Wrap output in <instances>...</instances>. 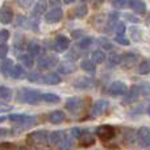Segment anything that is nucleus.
<instances>
[{
	"mask_svg": "<svg viewBox=\"0 0 150 150\" xmlns=\"http://www.w3.org/2000/svg\"><path fill=\"white\" fill-rule=\"evenodd\" d=\"M74 145H75L74 138L70 136V137H65V140L61 142V145L58 148H59V150H71L74 148Z\"/></svg>",
	"mask_w": 150,
	"mask_h": 150,
	"instance_id": "24",
	"label": "nucleus"
},
{
	"mask_svg": "<svg viewBox=\"0 0 150 150\" xmlns=\"http://www.w3.org/2000/svg\"><path fill=\"white\" fill-rule=\"evenodd\" d=\"M44 11H46V3L44 1H38L36 5H34V9H33V17L34 18H38V16L41 15V13H44Z\"/></svg>",
	"mask_w": 150,
	"mask_h": 150,
	"instance_id": "27",
	"label": "nucleus"
},
{
	"mask_svg": "<svg viewBox=\"0 0 150 150\" xmlns=\"http://www.w3.org/2000/svg\"><path fill=\"white\" fill-rule=\"evenodd\" d=\"M138 88H140L141 95H149L150 93V86L148 83H140V84H138Z\"/></svg>",
	"mask_w": 150,
	"mask_h": 150,
	"instance_id": "37",
	"label": "nucleus"
},
{
	"mask_svg": "<svg viewBox=\"0 0 150 150\" xmlns=\"http://www.w3.org/2000/svg\"><path fill=\"white\" fill-rule=\"evenodd\" d=\"M25 76H26V79L30 80V82H36V80L38 79V74L34 73V71H33V73H28Z\"/></svg>",
	"mask_w": 150,
	"mask_h": 150,
	"instance_id": "45",
	"label": "nucleus"
},
{
	"mask_svg": "<svg viewBox=\"0 0 150 150\" xmlns=\"http://www.w3.org/2000/svg\"><path fill=\"white\" fill-rule=\"evenodd\" d=\"M8 54V46L5 44L0 45V58H5Z\"/></svg>",
	"mask_w": 150,
	"mask_h": 150,
	"instance_id": "43",
	"label": "nucleus"
},
{
	"mask_svg": "<svg viewBox=\"0 0 150 150\" xmlns=\"http://www.w3.org/2000/svg\"><path fill=\"white\" fill-rule=\"evenodd\" d=\"M20 62L23 63V66H25V67H28V69H30L32 66L34 65L33 57H30L29 54H23V55H20Z\"/></svg>",
	"mask_w": 150,
	"mask_h": 150,
	"instance_id": "30",
	"label": "nucleus"
},
{
	"mask_svg": "<svg viewBox=\"0 0 150 150\" xmlns=\"http://www.w3.org/2000/svg\"><path fill=\"white\" fill-rule=\"evenodd\" d=\"M138 73L141 75H148L150 73V63L148 61H142L138 66Z\"/></svg>",
	"mask_w": 150,
	"mask_h": 150,
	"instance_id": "35",
	"label": "nucleus"
},
{
	"mask_svg": "<svg viewBox=\"0 0 150 150\" xmlns=\"http://www.w3.org/2000/svg\"><path fill=\"white\" fill-rule=\"evenodd\" d=\"M138 58H140V55H138L136 52L124 53V54L121 55V58H120V65H121L124 69H130L138 61Z\"/></svg>",
	"mask_w": 150,
	"mask_h": 150,
	"instance_id": "6",
	"label": "nucleus"
},
{
	"mask_svg": "<svg viewBox=\"0 0 150 150\" xmlns=\"http://www.w3.org/2000/svg\"><path fill=\"white\" fill-rule=\"evenodd\" d=\"M93 144H95V137L90 132H82L79 137V145L82 148H88V146H92Z\"/></svg>",
	"mask_w": 150,
	"mask_h": 150,
	"instance_id": "16",
	"label": "nucleus"
},
{
	"mask_svg": "<svg viewBox=\"0 0 150 150\" xmlns=\"http://www.w3.org/2000/svg\"><path fill=\"white\" fill-rule=\"evenodd\" d=\"M146 112H148V115H150V103H149V105H148V109H146Z\"/></svg>",
	"mask_w": 150,
	"mask_h": 150,
	"instance_id": "54",
	"label": "nucleus"
},
{
	"mask_svg": "<svg viewBox=\"0 0 150 150\" xmlns=\"http://www.w3.org/2000/svg\"><path fill=\"white\" fill-rule=\"evenodd\" d=\"M129 7L133 12L138 13V15H144V13L146 12V4L144 1H140V0H133V1H130Z\"/></svg>",
	"mask_w": 150,
	"mask_h": 150,
	"instance_id": "20",
	"label": "nucleus"
},
{
	"mask_svg": "<svg viewBox=\"0 0 150 150\" xmlns=\"http://www.w3.org/2000/svg\"><path fill=\"white\" fill-rule=\"evenodd\" d=\"M127 4H128V1H125V0H116V1L112 3V5L115 8H124Z\"/></svg>",
	"mask_w": 150,
	"mask_h": 150,
	"instance_id": "44",
	"label": "nucleus"
},
{
	"mask_svg": "<svg viewBox=\"0 0 150 150\" xmlns=\"http://www.w3.org/2000/svg\"><path fill=\"white\" fill-rule=\"evenodd\" d=\"M55 49L58 50V52H65V50L69 49V46H70V41H69L67 37L65 36H58L57 38H55Z\"/></svg>",
	"mask_w": 150,
	"mask_h": 150,
	"instance_id": "18",
	"label": "nucleus"
},
{
	"mask_svg": "<svg viewBox=\"0 0 150 150\" xmlns=\"http://www.w3.org/2000/svg\"><path fill=\"white\" fill-rule=\"evenodd\" d=\"M63 140H65V132L63 130H54L49 134V142L53 146H59Z\"/></svg>",
	"mask_w": 150,
	"mask_h": 150,
	"instance_id": "15",
	"label": "nucleus"
},
{
	"mask_svg": "<svg viewBox=\"0 0 150 150\" xmlns=\"http://www.w3.org/2000/svg\"><path fill=\"white\" fill-rule=\"evenodd\" d=\"M95 79L90 76H80L73 82V86L75 88H79V90H87V88H92L95 86Z\"/></svg>",
	"mask_w": 150,
	"mask_h": 150,
	"instance_id": "8",
	"label": "nucleus"
},
{
	"mask_svg": "<svg viewBox=\"0 0 150 150\" xmlns=\"http://www.w3.org/2000/svg\"><path fill=\"white\" fill-rule=\"evenodd\" d=\"M92 42H93L92 37H83L82 40H79L78 46H79L80 49H87V47H90L91 45H92Z\"/></svg>",
	"mask_w": 150,
	"mask_h": 150,
	"instance_id": "33",
	"label": "nucleus"
},
{
	"mask_svg": "<svg viewBox=\"0 0 150 150\" xmlns=\"http://www.w3.org/2000/svg\"><path fill=\"white\" fill-rule=\"evenodd\" d=\"M18 4L20 5H24V7H28L29 4H30V1H26V3H23V1H18Z\"/></svg>",
	"mask_w": 150,
	"mask_h": 150,
	"instance_id": "52",
	"label": "nucleus"
},
{
	"mask_svg": "<svg viewBox=\"0 0 150 150\" xmlns=\"http://www.w3.org/2000/svg\"><path fill=\"white\" fill-rule=\"evenodd\" d=\"M149 63H150V59H149Z\"/></svg>",
	"mask_w": 150,
	"mask_h": 150,
	"instance_id": "56",
	"label": "nucleus"
},
{
	"mask_svg": "<svg viewBox=\"0 0 150 150\" xmlns=\"http://www.w3.org/2000/svg\"><path fill=\"white\" fill-rule=\"evenodd\" d=\"M47 141H49V133L46 130H36L26 136V142L33 146L45 145Z\"/></svg>",
	"mask_w": 150,
	"mask_h": 150,
	"instance_id": "3",
	"label": "nucleus"
},
{
	"mask_svg": "<svg viewBox=\"0 0 150 150\" xmlns=\"http://www.w3.org/2000/svg\"><path fill=\"white\" fill-rule=\"evenodd\" d=\"M12 98V90L5 86H0V99L3 100H9Z\"/></svg>",
	"mask_w": 150,
	"mask_h": 150,
	"instance_id": "31",
	"label": "nucleus"
},
{
	"mask_svg": "<svg viewBox=\"0 0 150 150\" xmlns=\"http://www.w3.org/2000/svg\"><path fill=\"white\" fill-rule=\"evenodd\" d=\"M115 41H116V42H119V44H120V45H122V46H128V45L130 44V42H129V40H128L125 36H116V38H115Z\"/></svg>",
	"mask_w": 150,
	"mask_h": 150,
	"instance_id": "40",
	"label": "nucleus"
},
{
	"mask_svg": "<svg viewBox=\"0 0 150 150\" xmlns=\"http://www.w3.org/2000/svg\"><path fill=\"white\" fill-rule=\"evenodd\" d=\"M146 148H149V149H150V137H149L148 142H146Z\"/></svg>",
	"mask_w": 150,
	"mask_h": 150,
	"instance_id": "53",
	"label": "nucleus"
},
{
	"mask_svg": "<svg viewBox=\"0 0 150 150\" xmlns=\"http://www.w3.org/2000/svg\"><path fill=\"white\" fill-rule=\"evenodd\" d=\"M124 17H125V18H128V20H129L130 23H136V24H137V23H140V20H138L137 17H134V16H133V15H130V13H125V15H124Z\"/></svg>",
	"mask_w": 150,
	"mask_h": 150,
	"instance_id": "47",
	"label": "nucleus"
},
{
	"mask_svg": "<svg viewBox=\"0 0 150 150\" xmlns=\"http://www.w3.org/2000/svg\"><path fill=\"white\" fill-rule=\"evenodd\" d=\"M42 93L33 88H21L17 91V100L25 104H37L41 101Z\"/></svg>",
	"mask_w": 150,
	"mask_h": 150,
	"instance_id": "1",
	"label": "nucleus"
},
{
	"mask_svg": "<svg viewBox=\"0 0 150 150\" xmlns=\"http://www.w3.org/2000/svg\"><path fill=\"white\" fill-rule=\"evenodd\" d=\"M9 133H11V130H8V129H0V137L7 136V134H9Z\"/></svg>",
	"mask_w": 150,
	"mask_h": 150,
	"instance_id": "51",
	"label": "nucleus"
},
{
	"mask_svg": "<svg viewBox=\"0 0 150 150\" xmlns=\"http://www.w3.org/2000/svg\"><path fill=\"white\" fill-rule=\"evenodd\" d=\"M80 69H82V70H84L86 73L93 74L96 71V65L92 62V61L84 59V61H82V63H80Z\"/></svg>",
	"mask_w": 150,
	"mask_h": 150,
	"instance_id": "23",
	"label": "nucleus"
},
{
	"mask_svg": "<svg viewBox=\"0 0 150 150\" xmlns=\"http://www.w3.org/2000/svg\"><path fill=\"white\" fill-rule=\"evenodd\" d=\"M70 133H71V137H73V138H79L80 134H82V130L78 129V128H73Z\"/></svg>",
	"mask_w": 150,
	"mask_h": 150,
	"instance_id": "46",
	"label": "nucleus"
},
{
	"mask_svg": "<svg viewBox=\"0 0 150 150\" xmlns=\"http://www.w3.org/2000/svg\"><path fill=\"white\" fill-rule=\"evenodd\" d=\"M140 88H138V84H134L132 88H130L129 93L128 95H125L124 98V103H133V101H136L138 98H140Z\"/></svg>",
	"mask_w": 150,
	"mask_h": 150,
	"instance_id": "19",
	"label": "nucleus"
},
{
	"mask_svg": "<svg viewBox=\"0 0 150 150\" xmlns=\"http://www.w3.org/2000/svg\"><path fill=\"white\" fill-rule=\"evenodd\" d=\"M115 29H116V32H117V36H125V29H127V26H125L124 23H119Z\"/></svg>",
	"mask_w": 150,
	"mask_h": 150,
	"instance_id": "39",
	"label": "nucleus"
},
{
	"mask_svg": "<svg viewBox=\"0 0 150 150\" xmlns=\"http://www.w3.org/2000/svg\"><path fill=\"white\" fill-rule=\"evenodd\" d=\"M92 61L93 63H103L104 61H105V53L103 52V50H95V52L92 53Z\"/></svg>",
	"mask_w": 150,
	"mask_h": 150,
	"instance_id": "25",
	"label": "nucleus"
},
{
	"mask_svg": "<svg viewBox=\"0 0 150 150\" xmlns=\"http://www.w3.org/2000/svg\"><path fill=\"white\" fill-rule=\"evenodd\" d=\"M58 70H59L61 74H71L76 70V66L71 62H62L58 66Z\"/></svg>",
	"mask_w": 150,
	"mask_h": 150,
	"instance_id": "21",
	"label": "nucleus"
},
{
	"mask_svg": "<svg viewBox=\"0 0 150 150\" xmlns=\"http://www.w3.org/2000/svg\"><path fill=\"white\" fill-rule=\"evenodd\" d=\"M37 63H38V67L40 69H42V70H47V69L54 67V66L58 63V59L54 57V55L46 54V55H44V57L40 58Z\"/></svg>",
	"mask_w": 150,
	"mask_h": 150,
	"instance_id": "10",
	"label": "nucleus"
},
{
	"mask_svg": "<svg viewBox=\"0 0 150 150\" xmlns=\"http://www.w3.org/2000/svg\"><path fill=\"white\" fill-rule=\"evenodd\" d=\"M83 34V30H74L73 33H71V36L74 37V38H78L79 36H82Z\"/></svg>",
	"mask_w": 150,
	"mask_h": 150,
	"instance_id": "50",
	"label": "nucleus"
},
{
	"mask_svg": "<svg viewBox=\"0 0 150 150\" xmlns=\"http://www.w3.org/2000/svg\"><path fill=\"white\" fill-rule=\"evenodd\" d=\"M13 20V12L9 7L4 5L0 8V23L1 24H11Z\"/></svg>",
	"mask_w": 150,
	"mask_h": 150,
	"instance_id": "14",
	"label": "nucleus"
},
{
	"mask_svg": "<svg viewBox=\"0 0 150 150\" xmlns=\"http://www.w3.org/2000/svg\"><path fill=\"white\" fill-rule=\"evenodd\" d=\"M120 58H121V55H112L111 58H109V66H116L120 63Z\"/></svg>",
	"mask_w": 150,
	"mask_h": 150,
	"instance_id": "42",
	"label": "nucleus"
},
{
	"mask_svg": "<svg viewBox=\"0 0 150 150\" xmlns=\"http://www.w3.org/2000/svg\"><path fill=\"white\" fill-rule=\"evenodd\" d=\"M87 11H88L87 5H86V4H80L79 7H76L74 9V16H75V17H78V18H82V17H84V16L87 15Z\"/></svg>",
	"mask_w": 150,
	"mask_h": 150,
	"instance_id": "29",
	"label": "nucleus"
},
{
	"mask_svg": "<svg viewBox=\"0 0 150 150\" xmlns=\"http://www.w3.org/2000/svg\"><path fill=\"white\" fill-rule=\"evenodd\" d=\"M99 44H100V46L103 47V49H105V50H111L112 47H113V45H112L111 42H109L108 40H105V38H100Z\"/></svg>",
	"mask_w": 150,
	"mask_h": 150,
	"instance_id": "41",
	"label": "nucleus"
},
{
	"mask_svg": "<svg viewBox=\"0 0 150 150\" xmlns=\"http://www.w3.org/2000/svg\"><path fill=\"white\" fill-rule=\"evenodd\" d=\"M0 113H3V112H8V111H11V109H12V105H7V104H0Z\"/></svg>",
	"mask_w": 150,
	"mask_h": 150,
	"instance_id": "49",
	"label": "nucleus"
},
{
	"mask_svg": "<svg viewBox=\"0 0 150 150\" xmlns=\"http://www.w3.org/2000/svg\"><path fill=\"white\" fill-rule=\"evenodd\" d=\"M66 119V115L63 113L62 111H53L50 112L49 115H47V120H49L52 124H61V122H63Z\"/></svg>",
	"mask_w": 150,
	"mask_h": 150,
	"instance_id": "17",
	"label": "nucleus"
},
{
	"mask_svg": "<svg viewBox=\"0 0 150 150\" xmlns=\"http://www.w3.org/2000/svg\"><path fill=\"white\" fill-rule=\"evenodd\" d=\"M11 76H12L13 79H21V78L25 76V71H24L23 66H20V65L13 66V70H12V73H11Z\"/></svg>",
	"mask_w": 150,
	"mask_h": 150,
	"instance_id": "26",
	"label": "nucleus"
},
{
	"mask_svg": "<svg viewBox=\"0 0 150 150\" xmlns=\"http://www.w3.org/2000/svg\"><path fill=\"white\" fill-rule=\"evenodd\" d=\"M3 120H4V117H0V122H1V121H3Z\"/></svg>",
	"mask_w": 150,
	"mask_h": 150,
	"instance_id": "55",
	"label": "nucleus"
},
{
	"mask_svg": "<svg viewBox=\"0 0 150 150\" xmlns=\"http://www.w3.org/2000/svg\"><path fill=\"white\" fill-rule=\"evenodd\" d=\"M130 34H132V40L133 41H140L142 34H141V30L137 28H132L130 29Z\"/></svg>",
	"mask_w": 150,
	"mask_h": 150,
	"instance_id": "36",
	"label": "nucleus"
},
{
	"mask_svg": "<svg viewBox=\"0 0 150 150\" xmlns=\"http://www.w3.org/2000/svg\"><path fill=\"white\" fill-rule=\"evenodd\" d=\"M9 121H12L13 124H17L21 127V129H26V128L33 127L34 124H37V117L30 116V115H23V113H13L9 115Z\"/></svg>",
	"mask_w": 150,
	"mask_h": 150,
	"instance_id": "2",
	"label": "nucleus"
},
{
	"mask_svg": "<svg viewBox=\"0 0 150 150\" xmlns=\"http://www.w3.org/2000/svg\"><path fill=\"white\" fill-rule=\"evenodd\" d=\"M62 16H63L62 8L54 7L45 13V20H46V23H49V24H54V23H58V21L62 18Z\"/></svg>",
	"mask_w": 150,
	"mask_h": 150,
	"instance_id": "9",
	"label": "nucleus"
},
{
	"mask_svg": "<svg viewBox=\"0 0 150 150\" xmlns=\"http://www.w3.org/2000/svg\"><path fill=\"white\" fill-rule=\"evenodd\" d=\"M96 134H98V137L100 138V140L108 141L115 137L116 130H115V128L112 127V125H100V127H98V129H96Z\"/></svg>",
	"mask_w": 150,
	"mask_h": 150,
	"instance_id": "4",
	"label": "nucleus"
},
{
	"mask_svg": "<svg viewBox=\"0 0 150 150\" xmlns=\"http://www.w3.org/2000/svg\"><path fill=\"white\" fill-rule=\"evenodd\" d=\"M28 53L30 57H34V55H37L40 53V45L37 44V42H30V44L28 45Z\"/></svg>",
	"mask_w": 150,
	"mask_h": 150,
	"instance_id": "34",
	"label": "nucleus"
},
{
	"mask_svg": "<svg viewBox=\"0 0 150 150\" xmlns=\"http://www.w3.org/2000/svg\"><path fill=\"white\" fill-rule=\"evenodd\" d=\"M149 137H150V129L148 127L140 128V129L137 130V133H136V140L138 141V144H140L141 146H146V142H148Z\"/></svg>",
	"mask_w": 150,
	"mask_h": 150,
	"instance_id": "12",
	"label": "nucleus"
},
{
	"mask_svg": "<svg viewBox=\"0 0 150 150\" xmlns=\"http://www.w3.org/2000/svg\"><path fill=\"white\" fill-rule=\"evenodd\" d=\"M127 91H128L127 84L124 82H121V80H116V82L111 83V86H109V93L112 96L124 95V93H127Z\"/></svg>",
	"mask_w": 150,
	"mask_h": 150,
	"instance_id": "11",
	"label": "nucleus"
},
{
	"mask_svg": "<svg viewBox=\"0 0 150 150\" xmlns=\"http://www.w3.org/2000/svg\"><path fill=\"white\" fill-rule=\"evenodd\" d=\"M0 150H15V146L12 144H1L0 145Z\"/></svg>",
	"mask_w": 150,
	"mask_h": 150,
	"instance_id": "48",
	"label": "nucleus"
},
{
	"mask_svg": "<svg viewBox=\"0 0 150 150\" xmlns=\"http://www.w3.org/2000/svg\"><path fill=\"white\" fill-rule=\"evenodd\" d=\"M86 105V100L82 98H70L66 100V109L69 112H78V111H82Z\"/></svg>",
	"mask_w": 150,
	"mask_h": 150,
	"instance_id": "5",
	"label": "nucleus"
},
{
	"mask_svg": "<svg viewBox=\"0 0 150 150\" xmlns=\"http://www.w3.org/2000/svg\"><path fill=\"white\" fill-rule=\"evenodd\" d=\"M61 80L62 79H61V76L57 73H47V74H45L44 76L41 78V82L44 83V84H47V86L59 84Z\"/></svg>",
	"mask_w": 150,
	"mask_h": 150,
	"instance_id": "13",
	"label": "nucleus"
},
{
	"mask_svg": "<svg viewBox=\"0 0 150 150\" xmlns=\"http://www.w3.org/2000/svg\"><path fill=\"white\" fill-rule=\"evenodd\" d=\"M134 140H136V132H134V130H132V129L125 130V137H124L125 144L132 145V144L134 142Z\"/></svg>",
	"mask_w": 150,
	"mask_h": 150,
	"instance_id": "32",
	"label": "nucleus"
},
{
	"mask_svg": "<svg viewBox=\"0 0 150 150\" xmlns=\"http://www.w3.org/2000/svg\"><path fill=\"white\" fill-rule=\"evenodd\" d=\"M0 70H1V74L4 75V76H11V73H12V70H13V62L11 59H5L4 62L1 63Z\"/></svg>",
	"mask_w": 150,
	"mask_h": 150,
	"instance_id": "22",
	"label": "nucleus"
},
{
	"mask_svg": "<svg viewBox=\"0 0 150 150\" xmlns=\"http://www.w3.org/2000/svg\"><path fill=\"white\" fill-rule=\"evenodd\" d=\"M41 100H44L45 103H58L59 101V96L53 92H46V93H42Z\"/></svg>",
	"mask_w": 150,
	"mask_h": 150,
	"instance_id": "28",
	"label": "nucleus"
},
{
	"mask_svg": "<svg viewBox=\"0 0 150 150\" xmlns=\"http://www.w3.org/2000/svg\"><path fill=\"white\" fill-rule=\"evenodd\" d=\"M8 38H9V30H7V29H0V45L7 42Z\"/></svg>",
	"mask_w": 150,
	"mask_h": 150,
	"instance_id": "38",
	"label": "nucleus"
},
{
	"mask_svg": "<svg viewBox=\"0 0 150 150\" xmlns=\"http://www.w3.org/2000/svg\"><path fill=\"white\" fill-rule=\"evenodd\" d=\"M108 105H109V103L107 100H103V99L96 100L95 103H93L92 108H91V115H92L93 117L103 116V115L105 113V111L108 109Z\"/></svg>",
	"mask_w": 150,
	"mask_h": 150,
	"instance_id": "7",
	"label": "nucleus"
}]
</instances>
